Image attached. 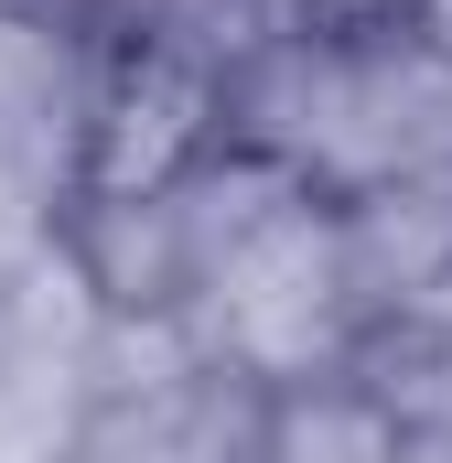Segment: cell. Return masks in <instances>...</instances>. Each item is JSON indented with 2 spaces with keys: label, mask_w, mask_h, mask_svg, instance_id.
Wrapping results in <instances>:
<instances>
[{
  "label": "cell",
  "mask_w": 452,
  "mask_h": 463,
  "mask_svg": "<svg viewBox=\"0 0 452 463\" xmlns=\"http://www.w3.org/2000/svg\"><path fill=\"white\" fill-rule=\"evenodd\" d=\"M184 335L194 355L237 377V388H302V377H344L377 313L355 291V248H344V205L313 184H280L259 216L205 248L194 291H184Z\"/></svg>",
  "instance_id": "6da1fadb"
},
{
  "label": "cell",
  "mask_w": 452,
  "mask_h": 463,
  "mask_svg": "<svg viewBox=\"0 0 452 463\" xmlns=\"http://www.w3.org/2000/svg\"><path fill=\"white\" fill-rule=\"evenodd\" d=\"M226 140V65L151 22H87L76 194H173Z\"/></svg>",
  "instance_id": "7a4b0ae2"
},
{
  "label": "cell",
  "mask_w": 452,
  "mask_h": 463,
  "mask_svg": "<svg viewBox=\"0 0 452 463\" xmlns=\"http://www.w3.org/2000/svg\"><path fill=\"white\" fill-rule=\"evenodd\" d=\"M76 109H87V11L0 0V140L54 151L76 184Z\"/></svg>",
  "instance_id": "3957f363"
},
{
  "label": "cell",
  "mask_w": 452,
  "mask_h": 463,
  "mask_svg": "<svg viewBox=\"0 0 452 463\" xmlns=\"http://www.w3.org/2000/svg\"><path fill=\"white\" fill-rule=\"evenodd\" d=\"M344 248H355V291L366 313H410L452 280V173H399L377 194H344Z\"/></svg>",
  "instance_id": "277c9868"
},
{
  "label": "cell",
  "mask_w": 452,
  "mask_h": 463,
  "mask_svg": "<svg viewBox=\"0 0 452 463\" xmlns=\"http://www.w3.org/2000/svg\"><path fill=\"white\" fill-rule=\"evenodd\" d=\"M248 453L259 463H399L410 453V420L344 366V377H302V388H259Z\"/></svg>",
  "instance_id": "5b68a950"
},
{
  "label": "cell",
  "mask_w": 452,
  "mask_h": 463,
  "mask_svg": "<svg viewBox=\"0 0 452 463\" xmlns=\"http://www.w3.org/2000/svg\"><path fill=\"white\" fill-rule=\"evenodd\" d=\"M355 377L410 420V431H452V280L431 302H410V313H388L366 355H355Z\"/></svg>",
  "instance_id": "8992f818"
},
{
  "label": "cell",
  "mask_w": 452,
  "mask_h": 463,
  "mask_svg": "<svg viewBox=\"0 0 452 463\" xmlns=\"http://www.w3.org/2000/svg\"><path fill=\"white\" fill-rule=\"evenodd\" d=\"M65 162L54 151H22V140H0V280L22 269V259H43L54 227H65Z\"/></svg>",
  "instance_id": "52a82bcc"
},
{
  "label": "cell",
  "mask_w": 452,
  "mask_h": 463,
  "mask_svg": "<svg viewBox=\"0 0 452 463\" xmlns=\"http://www.w3.org/2000/svg\"><path fill=\"white\" fill-rule=\"evenodd\" d=\"M399 0H280V22H388Z\"/></svg>",
  "instance_id": "ba28073f"
},
{
  "label": "cell",
  "mask_w": 452,
  "mask_h": 463,
  "mask_svg": "<svg viewBox=\"0 0 452 463\" xmlns=\"http://www.w3.org/2000/svg\"><path fill=\"white\" fill-rule=\"evenodd\" d=\"M399 22H410L431 54H452V0H399Z\"/></svg>",
  "instance_id": "9c48e42d"
},
{
  "label": "cell",
  "mask_w": 452,
  "mask_h": 463,
  "mask_svg": "<svg viewBox=\"0 0 452 463\" xmlns=\"http://www.w3.org/2000/svg\"><path fill=\"white\" fill-rule=\"evenodd\" d=\"M399 463H452V431H410V453Z\"/></svg>",
  "instance_id": "30bf717a"
},
{
  "label": "cell",
  "mask_w": 452,
  "mask_h": 463,
  "mask_svg": "<svg viewBox=\"0 0 452 463\" xmlns=\"http://www.w3.org/2000/svg\"><path fill=\"white\" fill-rule=\"evenodd\" d=\"M76 11H108V0H76Z\"/></svg>",
  "instance_id": "8fae6325"
}]
</instances>
